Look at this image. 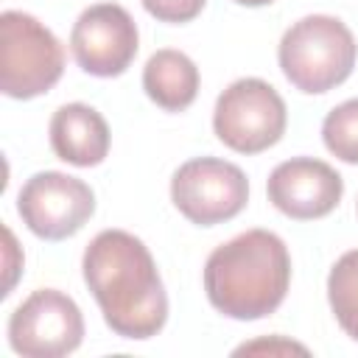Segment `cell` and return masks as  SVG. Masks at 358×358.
Wrapping results in <instances>:
<instances>
[{"instance_id": "18", "label": "cell", "mask_w": 358, "mask_h": 358, "mask_svg": "<svg viewBox=\"0 0 358 358\" xmlns=\"http://www.w3.org/2000/svg\"><path fill=\"white\" fill-rule=\"evenodd\" d=\"M235 3H241V6H252V8H257V6H268V3H274V0H235Z\"/></svg>"}, {"instance_id": "17", "label": "cell", "mask_w": 358, "mask_h": 358, "mask_svg": "<svg viewBox=\"0 0 358 358\" xmlns=\"http://www.w3.org/2000/svg\"><path fill=\"white\" fill-rule=\"evenodd\" d=\"M308 352L302 344H294V341H255V344H243V347H238L235 350V355H241V352Z\"/></svg>"}, {"instance_id": "15", "label": "cell", "mask_w": 358, "mask_h": 358, "mask_svg": "<svg viewBox=\"0 0 358 358\" xmlns=\"http://www.w3.org/2000/svg\"><path fill=\"white\" fill-rule=\"evenodd\" d=\"M140 3L159 22H190L201 14L207 0H140Z\"/></svg>"}, {"instance_id": "11", "label": "cell", "mask_w": 358, "mask_h": 358, "mask_svg": "<svg viewBox=\"0 0 358 358\" xmlns=\"http://www.w3.org/2000/svg\"><path fill=\"white\" fill-rule=\"evenodd\" d=\"M109 137L103 115L87 103H64L50 117V148L70 165H101L109 154Z\"/></svg>"}, {"instance_id": "16", "label": "cell", "mask_w": 358, "mask_h": 358, "mask_svg": "<svg viewBox=\"0 0 358 358\" xmlns=\"http://www.w3.org/2000/svg\"><path fill=\"white\" fill-rule=\"evenodd\" d=\"M3 235H6V285H3V296H8V294H11V288H14L17 271L22 268V257H20V260H14V255H20V249H17L14 235H11V229H8V227H3Z\"/></svg>"}, {"instance_id": "1", "label": "cell", "mask_w": 358, "mask_h": 358, "mask_svg": "<svg viewBox=\"0 0 358 358\" xmlns=\"http://www.w3.org/2000/svg\"><path fill=\"white\" fill-rule=\"evenodd\" d=\"M84 282L120 338H151L168 322V294L148 246L123 229L98 232L84 249Z\"/></svg>"}, {"instance_id": "6", "label": "cell", "mask_w": 358, "mask_h": 358, "mask_svg": "<svg viewBox=\"0 0 358 358\" xmlns=\"http://www.w3.org/2000/svg\"><path fill=\"white\" fill-rule=\"evenodd\" d=\"M171 201L199 227H215L235 218L249 201L246 173L215 157H196L176 168L171 179Z\"/></svg>"}, {"instance_id": "8", "label": "cell", "mask_w": 358, "mask_h": 358, "mask_svg": "<svg viewBox=\"0 0 358 358\" xmlns=\"http://www.w3.org/2000/svg\"><path fill=\"white\" fill-rule=\"evenodd\" d=\"M17 213L36 238L64 241L92 218L95 193L76 176L42 171L22 185L17 196Z\"/></svg>"}, {"instance_id": "7", "label": "cell", "mask_w": 358, "mask_h": 358, "mask_svg": "<svg viewBox=\"0 0 358 358\" xmlns=\"http://www.w3.org/2000/svg\"><path fill=\"white\" fill-rule=\"evenodd\" d=\"M84 338V316L78 305L56 291L39 288L8 319V344L25 358H62L78 350Z\"/></svg>"}, {"instance_id": "12", "label": "cell", "mask_w": 358, "mask_h": 358, "mask_svg": "<svg viewBox=\"0 0 358 358\" xmlns=\"http://www.w3.org/2000/svg\"><path fill=\"white\" fill-rule=\"evenodd\" d=\"M143 90L159 109L182 112L199 95V67L182 50H157L143 67Z\"/></svg>"}, {"instance_id": "10", "label": "cell", "mask_w": 358, "mask_h": 358, "mask_svg": "<svg viewBox=\"0 0 358 358\" xmlns=\"http://www.w3.org/2000/svg\"><path fill=\"white\" fill-rule=\"evenodd\" d=\"M268 201L288 218L313 221L336 210L344 193V179L322 159L294 157L280 162L268 176Z\"/></svg>"}, {"instance_id": "5", "label": "cell", "mask_w": 358, "mask_h": 358, "mask_svg": "<svg viewBox=\"0 0 358 358\" xmlns=\"http://www.w3.org/2000/svg\"><path fill=\"white\" fill-rule=\"evenodd\" d=\"M288 112L280 92L263 78H238L215 101V137L238 154H260L285 134Z\"/></svg>"}, {"instance_id": "2", "label": "cell", "mask_w": 358, "mask_h": 358, "mask_svg": "<svg viewBox=\"0 0 358 358\" xmlns=\"http://www.w3.org/2000/svg\"><path fill=\"white\" fill-rule=\"evenodd\" d=\"M291 285V255L280 235L249 229L221 246L204 263V294L210 305L241 322L274 313Z\"/></svg>"}, {"instance_id": "13", "label": "cell", "mask_w": 358, "mask_h": 358, "mask_svg": "<svg viewBox=\"0 0 358 358\" xmlns=\"http://www.w3.org/2000/svg\"><path fill=\"white\" fill-rule=\"evenodd\" d=\"M327 302L341 330L358 341V249L344 252L327 274Z\"/></svg>"}, {"instance_id": "4", "label": "cell", "mask_w": 358, "mask_h": 358, "mask_svg": "<svg viewBox=\"0 0 358 358\" xmlns=\"http://www.w3.org/2000/svg\"><path fill=\"white\" fill-rule=\"evenodd\" d=\"M64 73V48L36 17L25 11L0 14V90L28 101L56 87Z\"/></svg>"}, {"instance_id": "3", "label": "cell", "mask_w": 358, "mask_h": 358, "mask_svg": "<svg viewBox=\"0 0 358 358\" xmlns=\"http://www.w3.org/2000/svg\"><path fill=\"white\" fill-rule=\"evenodd\" d=\"M358 45L352 31L327 14H310L294 22L280 39L282 76L308 95H322L344 84L355 67Z\"/></svg>"}, {"instance_id": "14", "label": "cell", "mask_w": 358, "mask_h": 358, "mask_svg": "<svg viewBox=\"0 0 358 358\" xmlns=\"http://www.w3.org/2000/svg\"><path fill=\"white\" fill-rule=\"evenodd\" d=\"M322 140L333 157L358 165V98H350L327 112L322 123Z\"/></svg>"}, {"instance_id": "9", "label": "cell", "mask_w": 358, "mask_h": 358, "mask_svg": "<svg viewBox=\"0 0 358 358\" xmlns=\"http://www.w3.org/2000/svg\"><path fill=\"white\" fill-rule=\"evenodd\" d=\"M140 48L137 22L117 3H98L81 11L70 31V50L76 64L98 78L126 73Z\"/></svg>"}]
</instances>
